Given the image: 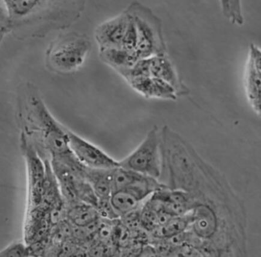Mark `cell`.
Instances as JSON below:
<instances>
[{"instance_id": "1", "label": "cell", "mask_w": 261, "mask_h": 257, "mask_svg": "<svg viewBox=\"0 0 261 257\" xmlns=\"http://www.w3.org/2000/svg\"><path fill=\"white\" fill-rule=\"evenodd\" d=\"M1 9V41L13 33L16 38H42L69 27L79 18V2L5 0Z\"/></svg>"}, {"instance_id": "2", "label": "cell", "mask_w": 261, "mask_h": 257, "mask_svg": "<svg viewBox=\"0 0 261 257\" xmlns=\"http://www.w3.org/2000/svg\"><path fill=\"white\" fill-rule=\"evenodd\" d=\"M91 47L90 39L83 34H62L50 43L46 50L47 65L58 73L75 72L83 66Z\"/></svg>"}, {"instance_id": "3", "label": "cell", "mask_w": 261, "mask_h": 257, "mask_svg": "<svg viewBox=\"0 0 261 257\" xmlns=\"http://www.w3.org/2000/svg\"><path fill=\"white\" fill-rule=\"evenodd\" d=\"M27 104L30 115L41 131L46 147L53 158L60 159L72 155L67 128L58 122L42 98L33 91L29 96Z\"/></svg>"}, {"instance_id": "4", "label": "cell", "mask_w": 261, "mask_h": 257, "mask_svg": "<svg viewBox=\"0 0 261 257\" xmlns=\"http://www.w3.org/2000/svg\"><path fill=\"white\" fill-rule=\"evenodd\" d=\"M133 17L138 33L136 52L140 59L165 54L161 19L150 9L135 2L127 9Z\"/></svg>"}, {"instance_id": "5", "label": "cell", "mask_w": 261, "mask_h": 257, "mask_svg": "<svg viewBox=\"0 0 261 257\" xmlns=\"http://www.w3.org/2000/svg\"><path fill=\"white\" fill-rule=\"evenodd\" d=\"M119 162L121 167L159 181L162 157L159 128L156 126L152 128L135 150Z\"/></svg>"}, {"instance_id": "6", "label": "cell", "mask_w": 261, "mask_h": 257, "mask_svg": "<svg viewBox=\"0 0 261 257\" xmlns=\"http://www.w3.org/2000/svg\"><path fill=\"white\" fill-rule=\"evenodd\" d=\"M71 151L81 164L88 168L113 170L120 166L117 161L100 148L67 128Z\"/></svg>"}, {"instance_id": "7", "label": "cell", "mask_w": 261, "mask_h": 257, "mask_svg": "<svg viewBox=\"0 0 261 257\" xmlns=\"http://www.w3.org/2000/svg\"><path fill=\"white\" fill-rule=\"evenodd\" d=\"M130 17V13L125 10L97 27L94 36L99 46V52L107 49L121 48Z\"/></svg>"}, {"instance_id": "8", "label": "cell", "mask_w": 261, "mask_h": 257, "mask_svg": "<svg viewBox=\"0 0 261 257\" xmlns=\"http://www.w3.org/2000/svg\"><path fill=\"white\" fill-rule=\"evenodd\" d=\"M246 91L247 98L255 112L260 111V50L254 45L250 52L246 70Z\"/></svg>"}, {"instance_id": "9", "label": "cell", "mask_w": 261, "mask_h": 257, "mask_svg": "<svg viewBox=\"0 0 261 257\" xmlns=\"http://www.w3.org/2000/svg\"><path fill=\"white\" fill-rule=\"evenodd\" d=\"M150 72L151 77L164 81L174 88L177 95L186 92L174 66L166 54L151 57Z\"/></svg>"}, {"instance_id": "10", "label": "cell", "mask_w": 261, "mask_h": 257, "mask_svg": "<svg viewBox=\"0 0 261 257\" xmlns=\"http://www.w3.org/2000/svg\"><path fill=\"white\" fill-rule=\"evenodd\" d=\"M99 56L103 62L113 67L118 72L130 68L140 60L136 52H128L122 48L100 50Z\"/></svg>"}, {"instance_id": "11", "label": "cell", "mask_w": 261, "mask_h": 257, "mask_svg": "<svg viewBox=\"0 0 261 257\" xmlns=\"http://www.w3.org/2000/svg\"><path fill=\"white\" fill-rule=\"evenodd\" d=\"M112 170H99L86 167L84 177L90 183L99 200L109 199L112 195Z\"/></svg>"}, {"instance_id": "12", "label": "cell", "mask_w": 261, "mask_h": 257, "mask_svg": "<svg viewBox=\"0 0 261 257\" xmlns=\"http://www.w3.org/2000/svg\"><path fill=\"white\" fill-rule=\"evenodd\" d=\"M67 217L71 225L86 226L99 221L100 216L94 206L80 201L70 205Z\"/></svg>"}, {"instance_id": "13", "label": "cell", "mask_w": 261, "mask_h": 257, "mask_svg": "<svg viewBox=\"0 0 261 257\" xmlns=\"http://www.w3.org/2000/svg\"><path fill=\"white\" fill-rule=\"evenodd\" d=\"M110 202L118 216L123 217V216L138 209L141 201L130 192L120 191L112 194Z\"/></svg>"}, {"instance_id": "14", "label": "cell", "mask_w": 261, "mask_h": 257, "mask_svg": "<svg viewBox=\"0 0 261 257\" xmlns=\"http://www.w3.org/2000/svg\"><path fill=\"white\" fill-rule=\"evenodd\" d=\"M141 175L120 166L113 169L111 173L112 194L130 187Z\"/></svg>"}, {"instance_id": "15", "label": "cell", "mask_w": 261, "mask_h": 257, "mask_svg": "<svg viewBox=\"0 0 261 257\" xmlns=\"http://www.w3.org/2000/svg\"><path fill=\"white\" fill-rule=\"evenodd\" d=\"M130 15L129 22H128L126 31H125L124 38L122 40L121 48L128 50V52H136L137 48L138 33L133 17L130 14Z\"/></svg>"}, {"instance_id": "16", "label": "cell", "mask_w": 261, "mask_h": 257, "mask_svg": "<svg viewBox=\"0 0 261 257\" xmlns=\"http://www.w3.org/2000/svg\"><path fill=\"white\" fill-rule=\"evenodd\" d=\"M30 249L21 242H15L7 246L0 252L1 257H25L29 256Z\"/></svg>"}, {"instance_id": "17", "label": "cell", "mask_w": 261, "mask_h": 257, "mask_svg": "<svg viewBox=\"0 0 261 257\" xmlns=\"http://www.w3.org/2000/svg\"><path fill=\"white\" fill-rule=\"evenodd\" d=\"M226 4L223 2V10L224 14L233 21H236L237 23L242 24L243 23V18L242 13H241V5L239 2H231L232 4H229L228 2H225Z\"/></svg>"}]
</instances>
